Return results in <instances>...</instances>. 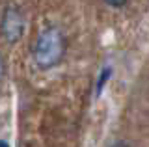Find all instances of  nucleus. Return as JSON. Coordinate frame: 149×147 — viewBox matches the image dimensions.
I'll list each match as a JSON object with an SVG mask.
<instances>
[{
    "mask_svg": "<svg viewBox=\"0 0 149 147\" xmlns=\"http://www.w3.org/2000/svg\"><path fill=\"white\" fill-rule=\"evenodd\" d=\"M112 78V67L110 65H106V67H102L101 69V73H99V76H97V84H95V88H97V97L102 93V89H104V86L110 82Z\"/></svg>",
    "mask_w": 149,
    "mask_h": 147,
    "instance_id": "obj_3",
    "label": "nucleus"
},
{
    "mask_svg": "<svg viewBox=\"0 0 149 147\" xmlns=\"http://www.w3.org/2000/svg\"><path fill=\"white\" fill-rule=\"evenodd\" d=\"M26 30L24 11L17 4H8L0 15V37L8 45H17Z\"/></svg>",
    "mask_w": 149,
    "mask_h": 147,
    "instance_id": "obj_2",
    "label": "nucleus"
},
{
    "mask_svg": "<svg viewBox=\"0 0 149 147\" xmlns=\"http://www.w3.org/2000/svg\"><path fill=\"white\" fill-rule=\"evenodd\" d=\"M4 76H6V62H4V54L0 50V82L4 80Z\"/></svg>",
    "mask_w": 149,
    "mask_h": 147,
    "instance_id": "obj_5",
    "label": "nucleus"
},
{
    "mask_svg": "<svg viewBox=\"0 0 149 147\" xmlns=\"http://www.w3.org/2000/svg\"><path fill=\"white\" fill-rule=\"evenodd\" d=\"M67 54V37L56 24H47L39 30L32 47V62L39 71H52Z\"/></svg>",
    "mask_w": 149,
    "mask_h": 147,
    "instance_id": "obj_1",
    "label": "nucleus"
},
{
    "mask_svg": "<svg viewBox=\"0 0 149 147\" xmlns=\"http://www.w3.org/2000/svg\"><path fill=\"white\" fill-rule=\"evenodd\" d=\"M0 147H9L8 141H4V140H0Z\"/></svg>",
    "mask_w": 149,
    "mask_h": 147,
    "instance_id": "obj_7",
    "label": "nucleus"
},
{
    "mask_svg": "<svg viewBox=\"0 0 149 147\" xmlns=\"http://www.w3.org/2000/svg\"><path fill=\"white\" fill-rule=\"evenodd\" d=\"M110 147H132V145L127 144V141H123V140H118V141H114V144H110Z\"/></svg>",
    "mask_w": 149,
    "mask_h": 147,
    "instance_id": "obj_6",
    "label": "nucleus"
},
{
    "mask_svg": "<svg viewBox=\"0 0 149 147\" xmlns=\"http://www.w3.org/2000/svg\"><path fill=\"white\" fill-rule=\"evenodd\" d=\"M102 2H104L108 8H112V10H123V8L129 4V0H102Z\"/></svg>",
    "mask_w": 149,
    "mask_h": 147,
    "instance_id": "obj_4",
    "label": "nucleus"
}]
</instances>
